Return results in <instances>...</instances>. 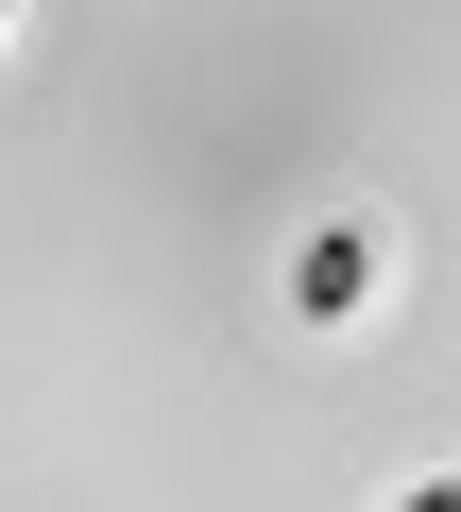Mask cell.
<instances>
[{
	"label": "cell",
	"mask_w": 461,
	"mask_h": 512,
	"mask_svg": "<svg viewBox=\"0 0 461 512\" xmlns=\"http://www.w3.org/2000/svg\"><path fill=\"white\" fill-rule=\"evenodd\" d=\"M359 291H376V239H359V222H325V239L291 256V308H308V325H359Z\"/></svg>",
	"instance_id": "obj_1"
},
{
	"label": "cell",
	"mask_w": 461,
	"mask_h": 512,
	"mask_svg": "<svg viewBox=\"0 0 461 512\" xmlns=\"http://www.w3.org/2000/svg\"><path fill=\"white\" fill-rule=\"evenodd\" d=\"M393 512H461V478H410V495H393Z\"/></svg>",
	"instance_id": "obj_2"
}]
</instances>
